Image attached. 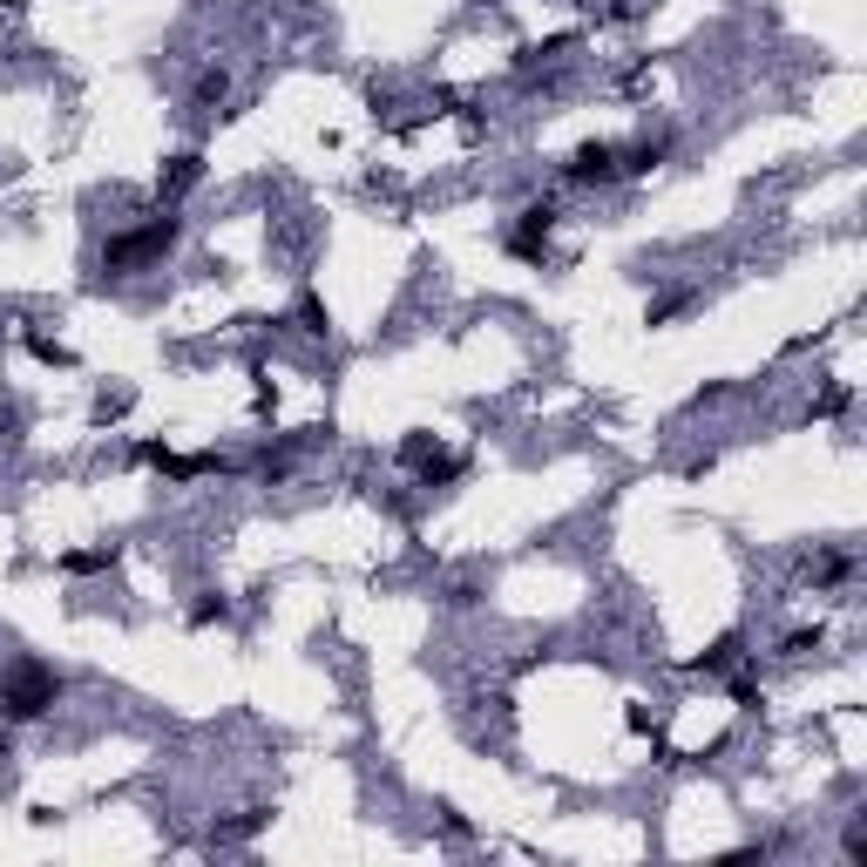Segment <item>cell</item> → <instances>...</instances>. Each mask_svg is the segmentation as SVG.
<instances>
[{"mask_svg": "<svg viewBox=\"0 0 867 867\" xmlns=\"http://www.w3.org/2000/svg\"><path fill=\"white\" fill-rule=\"evenodd\" d=\"M169 237H177V231H169V224H149L143 237H123V244H109V265H136V257H156Z\"/></svg>", "mask_w": 867, "mask_h": 867, "instance_id": "6da1fadb", "label": "cell"}]
</instances>
